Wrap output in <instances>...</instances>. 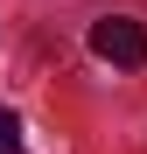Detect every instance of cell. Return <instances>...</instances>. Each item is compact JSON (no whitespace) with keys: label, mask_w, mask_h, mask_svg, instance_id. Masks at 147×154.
Returning a JSON list of instances; mask_svg holds the SVG:
<instances>
[{"label":"cell","mask_w":147,"mask_h":154,"mask_svg":"<svg viewBox=\"0 0 147 154\" xmlns=\"http://www.w3.org/2000/svg\"><path fill=\"white\" fill-rule=\"evenodd\" d=\"M91 56H105L119 70H140L147 63V28H140L133 14H98L91 21Z\"/></svg>","instance_id":"1"},{"label":"cell","mask_w":147,"mask_h":154,"mask_svg":"<svg viewBox=\"0 0 147 154\" xmlns=\"http://www.w3.org/2000/svg\"><path fill=\"white\" fill-rule=\"evenodd\" d=\"M0 154H21V119L0 105Z\"/></svg>","instance_id":"2"}]
</instances>
